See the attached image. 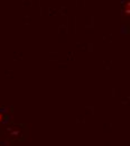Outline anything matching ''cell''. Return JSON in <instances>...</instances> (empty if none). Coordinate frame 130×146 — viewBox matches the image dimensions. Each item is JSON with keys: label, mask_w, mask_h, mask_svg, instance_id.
Listing matches in <instances>:
<instances>
[{"label": "cell", "mask_w": 130, "mask_h": 146, "mask_svg": "<svg viewBox=\"0 0 130 146\" xmlns=\"http://www.w3.org/2000/svg\"><path fill=\"white\" fill-rule=\"evenodd\" d=\"M123 13H125V15L130 16V8H123Z\"/></svg>", "instance_id": "1"}, {"label": "cell", "mask_w": 130, "mask_h": 146, "mask_svg": "<svg viewBox=\"0 0 130 146\" xmlns=\"http://www.w3.org/2000/svg\"><path fill=\"white\" fill-rule=\"evenodd\" d=\"M123 8H130V0H128L126 3H125V7Z\"/></svg>", "instance_id": "2"}, {"label": "cell", "mask_w": 130, "mask_h": 146, "mask_svg": "<svg viewBox=\"0 0 130 146\" xmlns=\"http://www.w3.org/2000/svg\"><path fill=\"white\" fill-rule=\"evenodd\" d=\"M2 119H3V115H2L1 112H0V123L2 121Z\"/></svg>", "instance_id": "3"}]
</instances>
